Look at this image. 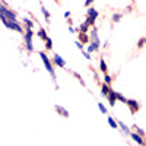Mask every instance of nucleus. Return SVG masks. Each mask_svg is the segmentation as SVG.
I'll return each instance as SVG.
<instances>
[{
    "mask_svg": "<svg viewBox=\"0 0 146 146\" xmlns=\"http://www.w3.org/2000/svg\"><path fill=\"white\" fill-rule=\"evenodd\" d=\"M118 127H121V130H123V131L126 133V135H130V130H129V127H127V126H124L123 123H121V121L118 123Z\"/></svg>",
    "mask_w": 146,
    "mask_h": 146,
    "instance_id": "nucleus-12",
    "label": "nucleus"
},
{
    "mask_svg": "<svg viewBox=\"0 0 146 146\" xmlns=\"http://www.w3.org/2000/svg\"><path fill=\"white\" fill-rule=\"evenodd\" d=\"M56 110H57V113H60L63 117H69V111L66 108H63V107H60V105H56Z\"/></svg>",
    "mask_w": 146,
    "mask_h": 146,
    "instance_id": "nucleus-9",
    "label": "nucleus"
},
{
    "mask_svg": "<svg viewBox=\"0 0 146 146\" xmlns=\"http://www.w3.org/2000/svg\"><path fill=\"white\" fill-rule=\"evenodd\" d=\"M88 28H89V23L88 22H83L80 25V32H88Z\"/></svg>",
    "mask_w": 146,
    "mask_h": 146,
    "instance_id": "nucleus-13",
    "label": "nucleus"
},
{
    "mask_svg": "<svg viewBox=\"0 0 146 146\" xmlns=\"http://www.w3.org/2000/svg\"><path fill=\"white\" fill-rule=\"evenodd\" d=\"M117 92L115 91H110L108 92V101H110V105H111V107H114L115 105V100H117V95H115Z\"/></svg>",
    "mask_w": 146,
    "mask_h": 146,
    "instance_id": "nucleus-6",
    "label": "nucleus"
},
{
    "mask_svg": "<svg viewBox=\"0 0 146 146\" xmlns=\"http://www.w3.org/2000/svg\"><path fill=\"white\" fill-rule=\"evenodd\" d=\"M115 95H117V100H120L121 102H124V104H127V100H126V98H124V96L121 95V94H115Z\"/></svg>",
    "mask_w": 146,
    "mask_h": 146,
    "instance_id": "nucleus-19",
    "label": "nucleus"
},
{
    "mask_svg": "<svg viewBox=\"0 0 146 146\" xmlns=\"http://www.w3.org/2000/svg\"><path fill=\"white\" fill-rule=\"evenodd\" d=\"M83 56H85V57H86V58H88V60H89V58H91V56H89V53H83Z\"/></svg>",
    "mask_w": 146,
    "mask_h": 146,
    "instance_id": "nucleus-31",
    "label": "nucleus"
},
{
    "mask_svg": "<svg viewBox=\"0 0 146 146\" xmlns=\"http://www.w3.org/2000/svg\"><path fill=\"white\" fill-rule=\"evenodd\" d=\"M120 19H121V15L120 13H114L113 15V22H118Z\"/></svg>",
    "mask_w": 146,
    "mask_h": 146,
    "instance_id": "nucleus-23",
    "label": "nucleus"
},
{
    "mask_svg": "<svg viewBox=\"0 0 146 146\" xmlns=\"http://www.w3.org/2000/svg\"><path fill=\"white\" fill-rule=\"evenodd\" d=\"M100 69L105 73V70H107V64H105V62H104V58H101V62H100Z\"/></svg>",
    "mask_w": 146,
    "mask_h": 146,
    "instance_id": "nucleus-18",
    "label": "nucleus"
},
{
    "mask_svg": "<svg viewBox=\"0 0 146 146\" xmlns=\"http://www.w3.org/2000/svg\"><path fill=\"white\" fill-rule=\"evenodd\" d=\"M104 80H105V83H110V82H111V78H110L108 75H105V78H104Z\"/></svg>",
    "mask_w": 146,
    "mask_h": 146,
    "instance_id": "nucleus-27",
    "label": "nucleus"
},
{
    "mask_svg": "<svg viewBox=\"0 0 146 146\" xmlns=\"http://www.w3.org/2000/svg\"><path fill=\"white\" fill-rule=\"evenodd\" d=\"M2 22H3V25L7 27L9 29H15L18 32H22V28L18 25V22H12V21H7L6 18H2Z\"/></svg>",
    "mask_w": 146,
    "mask_h": 146,
    "instance_id": "nucleus-3",
    "label": "nucleus"
},
{
    "mask_svg": "<svg viewBox=\"0 0 146 146\" xmlns=\"http://www.w3.org/2000/svg\"><path fill=\"white\" fill-rule=\"evenodd\" d=\"M127 105L131 108V113H136L137 110L140 108V105H139V102H136L135 100H127Z\"/></svg>",
    "mask_w": 146,
    "mask_h": 146,
    "instance_id": "nucleus-5",
    "label": "nucleus"
},
{
    "mask_svg": "<svg viewBox=\"0 0 146 146\" xmlns=\"http://www.w3.org/2000/svg\"><path fill=\"white\" fill-rule=\"evenodd\" d=\"M38 36H40V38H42L44 41L48 38V36H47V32H45V29H40V31H38Z\"/></svg>",
    "mask_w": 146,
    "mask_h": 146,
    "instance_id": "nucleus-11",
    "label": "nucleus"
},
{
    "mask_svg": "<svg viewBox=\"0 0 146 146\" xmlns=\"http://www.w3.org/2000/svg\"><path fill=\"white\" fill-rule=\"evenodd\" d=\"M88 16L92 18V19H96V18H98V12H96L94 7H89L88 9Z\"/></svg>",
    "mask_w": 146,
    "mask_h": 146,
    "instance_id": "nucleus-10",
    "label": "nucleus"
},
{
    "mask_svg": "<svg viewBox=\"0 0 146 146\" xmlns=\"http://www.w3.org/2000/svg\"><path fill=\"white\" fill-rule=\"evenodd\" d=\"M32 35H34V32L31 31V28H28L27 29V34H25V42H27L28 51H32L34 50V47H32Z\"/></svg>",
    "mask_w": 146,
    "mask_h": 146,
    "instance_id": "nucleus-4",
    "label": "nucleus"
},
{
    "mask_svg": "<svg viewBox=\"0 0 146 146\" xmlns=\"http://www.w3.org/2000/svg\"><path fill=\"white\" fill-rule=\"evenodd\" d=\"M98 108H100V111H101L102 114H107V108H105V107H104V105H102L101 102L98 104Z\"/></svg>",
    "mask_w": 146,
    "mask_h": 146,
    "instance_id": "nucleus-22",
    "label": "nucleus"
},
{
    "mask_svg": "<svg viewBox=\"0 0 146 146\" xmlns=\"http://www.w3.org/2000/svg\"><path fill=\"white\" fill-rule=\"evenodd\" d=\"M41 12H42V15L45 16V19H50V13L47 12V9H45V7H41Z\"/></svg>",
    "mask_w": 146,
    "mask_h": 146,
    "instance_id": "nucleus-20",
    "label": "nucleus"
},
{
    "mask_svg": "<svg viewBox=\"0 0 146 146\" xmlns=\"http://www.w3.org/2000/svg\"><path fill=\"white\" fill-rule=\"evenodd\" d=\"M0 18H6L7 21H12V22H18L16 15L13 12H10L9 9H6L5 6H0Z\"/></svg>",
    "mask_w": 146,
    "mask_h": 146,
    "instance_id": "nucleus-2",
    "label": "nucleus"
},
{
    "mask_svg": "<svg viewBox=\"0 0 146 146\" xmlns=\"http://www.w3.org/2000/svg\"><path fill=\"white\" fill-rule=\"evenodd\" d=\"M80 41L82 42H88V35H86V32H80Z\"/></svg>",
    "mask_w": 146,
    "mask_h": 146,
    "instance_id": "nucleus-16",
    "label": "nucleus"
},
{
    "mask_svg": "<svg viewBox=\"0 0 146 146\" xmlns=\"http://www.w3.org/2000/svg\"><path fill=\"white\" fill-rule=\"evenodd\" d=\"M88 51H89V53L95 51V47H94V45H89V47H88Z\"/></svg>",
    "mask_w": 146,
    "mask_h": 146,
    "instance_id": "nucleus-28",
    "label": "nucleus"
},
{
    "mask_svg": "<svg viewBox=\"0 0 146 146\" xmlns=\"http://www.w3.org/2000/svg\"><path fill=\"white\" fill-rule=\"evenodd\" d=\"M95 2V0H86V2H85V6H89L91 3H94Z\"/></svg>",
    "mask_w": 146,
    "mask_h": 146,
    "instance_id": "nucleus-29",
    "label": "nucleus"
},
{
    "mask_svg": "<svg viewBox=\"0 0 146 146\" xmlns=\"http://www.w3.org/2000/svg\"><path fill=\"white\" fill-rule=\"evenodd\" d=\"M142 135H139V133H130V137L135 140V142H137V143H140V145H143L145 142H143V139L140 137Z\"/></svg>",
    "mask_w": 146,
    "mask_h": 146,
    "instance_id": "nucleus-8",
    "label": "nucleus"
},
{
    "mask_svg": "<svg viewBox=\"0 0 146 146\" xmlns=\"http://www.w3.org/2000/svg\"><path fill=\"white\" fill-rule=\"evenodd\" d=\"M110 91H111V89H110V88H108V86H107V85H105V83H104V85H102V92H101V94H102V95H104V96H107V95H108V92H110Z\"/></svg>",
    "mask_w": 146,
    "mask_h": 146,
    "instance_id": "nucleus-15",
    "label": "nucleus"
},
{
    "mask_svg": "<svg viewBox=\"0 0 146 146\" xmlns=\"http://www.w3.org/2000/svg\"><path fill=\"white\" fill-rule=\"evenodd\" d=\"M108 124H110V127H113V129H117L118 127L117 123L114 121V118H111V117H108Z\"/></svg>",
    "mask_w": 146,
    "mask_h": 146,
    "instance_id": "nucleus-14",
    "label": "nucleus"
},
{
    "mask_svg": "<svg viewBox=\"0 0 146 146\" xmlns=\"http://www.w3.org/2000/svg\"><path fill=\"white\" fill-rule=\"evenodd\" d=\"M146 44V38H142V40H139V42H137V47L140 48V47H143Z\"/></svg>",
    "mask_w": 146,
    "mask_h": 146,
    "instance_id": "nucleus-24",
    "label": "nucleus"
},
{
    "mask_svg": "<svg viewBox=\"0 0 146 146\" xmlns=\"http://www.w3.org/2000/svg\"><path fill=\"white\" fill-rule=\"evenodd\" d=\"M75 44H76V45H78V48H79V50H82V51H83V44H80V42H79V41H76V42H75Z\"/></svg>",
    "mask_w": 146,
    "mask_h": 146,
    "instance_id": "nucleus-26",
    "label": "nucleus"
},
{
    "mask_svg": "<svg viewBox=\"0 0 146 146\" xmlns=\"http://www.w3.org/2000/svg\"><path fill=\"white\" fill-rule=\"evenodd\" d=\"M54 62H56V64H57L58 67H64V66H66V62H64V60H63L62 57H60L58 54H56V56H54Z\"/></svg>",
    "mask_w": 146,
    "mask_h": 146,
    "instance_id": "nucleus-7",
    "label": "nucleus"
},
{
    "mask_svg": "<svg viewBox=\"0 0 146 146\" xmlns=\"http://www.w3.org/2000/svg\"><path fill=\"white\" fill-rule=\"evenodd\" d=\"M45 47H47V50H51V47H53V42H51V38H50V36H48V38L45 40Z\"/></svg>",
    "mask_w": 146,
    "mask_h": 146,
    "instance_id": "nucleus-17",
    "label": "nucleus"
},
{
    "mask_svg": "<svg viewBox=\"0 0 146 146\" xmlns=\"http://www.w3.org/2000/svg\"><path fill=\"white\" fill-rule=\"evenodd\" d=\"M86 22L89 23V25H94V22H95V19H92V18H89V16H88V19H86Z\"/></svg>",
    "mask_w": 146,
    "mask_h": 146,
    "instance_id": "nucleus-25",
    "label": "nucleus"
},
{
    "mask_svg": "<svg viewBox=\"0 0 146 146\" xmlns=\"http://www.w3.org/2000/svg\"><path fill=\"white\" fill-rule=\"evenodd\" d=\"M40 57H41V60H42V63H44V66H45L47 72L50 73V75H51V78H53V80L56 82V73H54V69L51 67V63H50V60L47 58L45 53H40Z\"/></svg>",
    "mask_w": 146,
    "mask_h": 146,
    "instance_id": "nucleus-1",
    "label": "nucleus"
},
{
    "mask_svg": "<svg viewBox=\"0 0 146 146\" xmlns=\"http://www.w3.org/2000/svg\"><path fill=\"white\" fill-rule=\"evenodd\" d=\"M23 22H25V25H27L28 28H32V27H34V23H32L31 19H23Z\"/></svg>",
    "mask_w": 146,
    "mask_h": 146,
    "instance_id": "nucleus-21",
    "label": "nucleus"
},
{
    "mask_svg": "<svg viewBox=\"0 0 146 146\" xmlns=\"http://www.w3.org/2000/svg\"><path fill=\"white\" fill-rule=\"evenodd\" d=\"M136 130H137V133H139V135H143V130H140L137 126H136Z\"/></svg>",
    "mask_w": 146,
    "mask_h": 146,
    "instance_id": "nucleus-30",
    "label": "nucleus"
}]
</instances>
